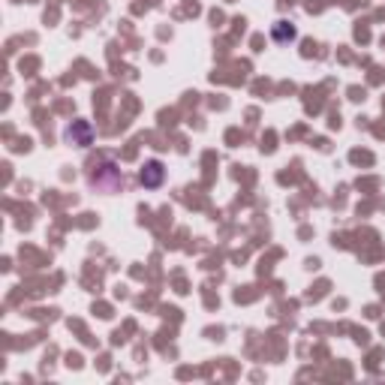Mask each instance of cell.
<instances>
[{
    "label": "cell",
    "instance_id": "obj_1",
    "mask_svg": "<svg viewBox=\"0 0 385 385\" xmlns=\"http://www.w3.org/2000/svg\"><path fill=\"white\" fill-rule=\"evenodd\" d=\"M87 181H90V187L99 190V192H118L123 187V172L111 160H103L99 166L90 169Z\"/></svg>",
    "mask_w": 385,
    "mask_h": 385
},
{
    "label": "cell",
    "instance_id": "obj_2",
    "mask_svg": "<svg viewBox=\"0 0 385 385\" xmlns=\"http://www.w3.org/2000/svg\"><path fill=\"white\" fill-rule=\"evenodd\" d=\"M63 139L75 145V148H87V145H94V127H90L87 121H73L70 127H66Z\"/></svg>",
    "mask_w": 385,
    "mask_h": 385
},
{
    "label": "cell",
    "instance_id": "obj_3",
    "mask_svg": "<svg viewBox=\"0 0 385 385\" xmlns=\"http://www.w3.org/2000/svg\"><path fill=\"white\" fill-rule=\"evenodd\" d=\"M139 181H142V187L145 190H157V187H163V181H166V169L160 160H148L142 166V172H139Z\"/></svg>",
    "mask_w": 385,
    "mask_h": 385
},
{
    "label": "cell",
    "instance_id": "obj_4",
    "mask_svg": "<svg viewBox=\"0 0 385 385\" xmlns=\"http://www.w3.org/2000/svg\"><path fill=\"white\" fill-rule=\"evenodd\" d=\"M298 37V30H295V25H292V21H274V25H271V39L274 42H292Z\"/></svg>",
    "mask_w": 385,
    "mask_h": 385
}]
</instances>
